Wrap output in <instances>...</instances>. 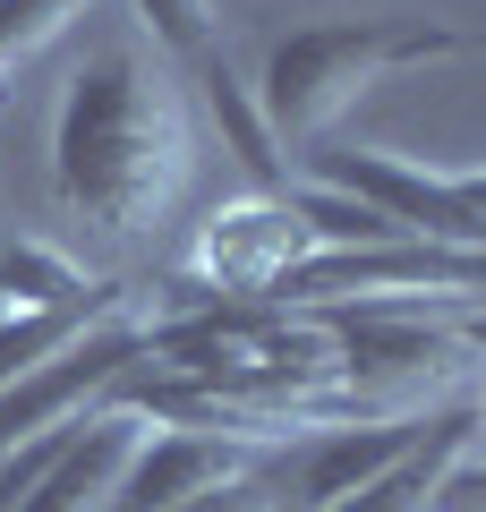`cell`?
<instances>
[{"instance_id": "6da1fadb", "label": "cell", "mask_w": 486, "mask_h": 512, "mask_svg": "<svg viewBox=\"0 0 486 512\" xmlns=\"http://www.w3.org/2000/svg\"><path fill=\"white\" fill-rule=\"evenodd\" d=\"M188 163H197V137H188L180 77L145 43H111L69 77L52 111V188L77 222L111 239L154 231L188 188Z\"/></svg>"}, {"instance_id": "7a4b0ae2", "label": "cell", "mask_w": 486, "mask_h": 512, "mask_svg": "<svg viewBox=\"0 0 486 512\" xmlns=\"http://www.w3.org/2000/svg\"><path fill=\"white\" fill-rule=\"evenodd\" d=\"M461 52V26L418 18V9H350V18H307L265 35L256 52V111H265V137L282 154H316L324 128L342 120L367 86H384L393 69H427V60Z\"/></svg>"}, {"instance_id": "3957f363", "label": "cell", "mask_w": 486, "mask_h": 512, "mask_svg": "<svg viewBox=\"0 0 486 512\" xmlns=\"http://www.w3.org/2000/svg\"><path fill=\"white\" fill-rule=\"evenodd\" d=\"M307 180L376 205L393 231L427 239V248L486 256V214L452 188V171H427V163H410V154H376V146H316V154H307Z\"/></svg>"}, {"instance_id": "277c9868", "label": "cell", "mask_w": 486, "mask_h": 512, "mask_svg": "<svg viewBox=\"0 0 486 512\" xmlns=\"http://www.w3.org/2000/svg\"><path fill=\"white\" fill-rule=\"evenodd\" d=\"M145 359H154V333L128 325V316H103V325L77 333L60 359L9 376V384H0V453H9V444H26V436H52V427L86 419L111 384H120L128 367H145Z\"/></svg>"}, {"instance_id": "5b68a950", "label": "cell", "mask_w": 486, "mask_h": 512, "mask_svg": "<svg viewBox=\"0 0 486 512\" xmlns=\"http://www.w3.org/2000/svg\"><path fill=\"white\" fill-rule=\"evenodd\" d=\"M316 248H324V239L307 231V214L290 205V188H256V197H239V205H222V214H205V231H197V248H188V265H197L205 291L273 299Z\"/></svg>"}, {"instance_id": "8992f818", "label": "cell", "mask_w": 486, "mask_h": 512, "mask_svg": "<svg viewBox=\"0 0 486 512\" xmlns=\"http://www.w3.org/2000/svg\"><path fill=\"white\" fill-rule=\"evenodd\" d=\"M427 427H435V410H401V419H367V427H324V436L290 444V453L273 461V495H299L307 512H333L376 470H393Z\"/></svg>"}, {"instance_id": "52a82bcc", "label": "cell", "mask_w": 486, "mask_h": 512, "mask_svg": "<svg viewBox=\"0 0 486 512\" xmlns=\"http://www.w3.org/2000/svg\"><path fill=\"white\" fill-rule=\"evenodd\" d=\"M231 470H239L231 444L205 436V427H145V436L128 444L120 478H111L103 512H171V504H188V495L222 487Z\"/></svg>"}, {"instance_id": "ba28073f", "label": "cell", "mask_w": 486, "mask_h": 512, "mask_svg": "<svg viewBox=\"0 0 486 512\" xmlns=\"http://www.w3.org/2000/svg\"><path fill=\"white\" fill-rule=\"evenodd\" d=\"M145 436V419L137 410H120V402H94L86 419L69 427V444H60V461L26 487V504L18 512H103V495H111V478H120V461H128V444Z\"/></svg>"}, {"instance_id": "9c48e42d", "label": "cell", "mask_w": 486, "mask_h": 512, "mask_svg": "<svg viewBox=\"0 0 486 512\" xmlns=\"http://www.w3.org/2000/svg\"><path fill=\"white\" fill-rule=\"evenodd\" d=\"M324 333L342 350V376H359V384L427 376V367L452 359V333L427 325V316H401V308H324Z\"/></svg>"}, {"instance_id": "30bf717a", "label": "cell", "mask_w": 486, "mask_h": 512, "mask_svg": "<svg viewBox=\"0 0 486 512\" xmlns=\"http://www.w3.org/2000/svg\"><path fill=\"white\" fill-rule=\"evenodd\" d=\"M478 444V410L469 402H452V410H435V427L410 444V453L393 461V470H376L359 495H342L333 512H427V495H435V478L452 470V453H469Z\"/></svg>"}, {"instance_id": "8fae6325", "label": "cell", "mask_w": 486, "mask_h": 512, "mask_svg": "<svg viewBox=\"0 0 486 512\" xmlns=\"http://www.w3.org/2000/svg\"><path fill=\"white\" fill-rule=\"evenodd\" d=\"M180 86H197V103H205V120L222 128V146L239 154V163L256 171V188H282V146L265 137V111H256V94H248V77L231 69V52H205V60H188L180 69Z\"/></svg>"}, {"instance_id": "7c38bea8", "label": "cell", "mask_w": 486, "mask_h": 512, "mask_svg": "<svg viewBox=\"0 0 486 512\" xmlns=\"http://www.w3.org/2000/svg\"><path fill=\"white\" fill-rule=\"evenodd\" d=\"M120 299H128V291L111 282V291L77 299V308H9V316H0V384L26 376V367H43V359H60L77 333H94L103 316H120Z\"/></svg>"}, {"instance_id": "4fadbf2b", "label": "cell", "mask_w": 486, "mask_h": 512, "mask_svg": "<svg viewBox=\"0 0 486 512\" xmlns=\"http://www.w3.org/2000/svg\"><path fill=\"white\" fill-rule=\"evenodd\" d=\"M94 291H111V282H94L69 248H52V239H9V248H0V308H77V299H94Z\"/></svg>"}, {"instance_id": "5bb4252c", "label": "cell", "mask_w": 486, "mask_h": 512, "mask_svg": "<svg viewBox=\"0 0 486 512\" xmlns=\"http://www.w3.org/2000/svg\"><path fill=\"white\" fill-rule=\"evenodd\" d=\"M128 9H137L145 43H154V60H162L171 77L222 43V35H214V0H128Z\"/></svg>"}, {"instance_id": "9a60e30c", "label": "cell", "mask_w": 486, "mask_h": 512, "mask_svg": "<svg viewBox=\"0 0 486 512\" xmlns=\"http://www.w3.org/2000/svg\"><path fill=\"white\" fill-rule=\"evenodd\" d=\"M86 9L94 0H0V69H18L26 52H43V43L69 18H86Z\"/></svg>"}, {"instance_id": "2e32d148", "label": "cell", "mask_w": 486, "mask_h": 512, "mask_svg": "<svg viewBox=\"0 0 486 512\" xmlns=\"http://www.w3.org/2000/svg\"><path fill=\"white\" fill-rule=\"evenodd\" d=\"M282 495H273V478L265 470H231L222 487H205V495H188V504H171V512H273Z\"/></svg>"}, {"instance_id": "e0dca14e", "label": "cell", "mask_w": 486, "mask_h": 512, "mask_svg": "<svg viewBox=\"0 0 486 512\" xmlns=\"http://www.w3.org/2000/svg\"><path fill=\"white\" fill-rule=\"evenodd\" d=\"M427 512H486V453H452V470L435 478Z\"/></svg>"}, {"instance_id": "ac0fdd59", "label": "cell", "mask_w": 486, "mask_h": 512, "mask_svg": "<svg viewBox=\"0 0 486 512\" xmlns=\"http://www.w3.org/2000/svg\"><path fill=\"white\" fill-rule=\"evenodd\" d=\"M461 52H486V35H461Z\"/></svg>"}, {"instance_id": "d6986e66", "label": "cell", "mask_w": 486, "mask_h": 512, "mask_svg": "<svg viewBox=\"0 0 486 512\" xmlns=\"http://www.w3.org/2000/svg\"><path fill=\"white\" fill-rule=\"evenodd\" d=\"M478 427H486V402H478Z\"/></svg>"}]
</instances>
